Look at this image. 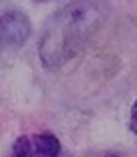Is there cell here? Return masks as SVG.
Segmentation results:
<instances>
[{"label": "cell", "mask_w": 137, "mask_h": 157, "mask_svg": "<svg viewBox=\"0 0 137 157\" xmlns=\"http://www.w3.org/2000/svg\"><path fill=\"white\" fill-rule=\"evenodd\" d=\"M105 4L103 0H74L54 16L40 40V60L46 68H60L80 52L86 40L101 26Z\"/></svg>", "instance_id": "1"}, {"label": "cell", "mask_w": 137, "mask_h": 157, "mask_svg": "<svg viewBox=\"0 0 137 157\" xmlns=\"http://www.w3.org/2000/svg\"><path fill=\"white\" fill-rule=\"evenodd\" d=\"M30 20L24 12L20 10H10L0 16V46L16 50L26 44L30 38Z\"/></svg>", "instance_id": "2"}, {"label": "cell", "mask_w": 137, "mask_h": 157, "mask_svg": "<svg viewBox=\"0 0 137 157\" xmlns=\"http://www.w3.org/2000/svg\"><path fill=\"white\" fill-rule=\"evenodd\" d=\"M60 155V141L52 133H42L32 139L30 157H58Z\"/></svg>", "instance_id": "3"}, {"label": "cell", "mask_w": 137, "mask_h": 157, "mask_svg": "<svg viewBox=\"0 0 137 157\" xmlns=\"http://www.w3.org/2000/svg\"><path fill=\"white\" fill-rule=\"evenodd\" d=\"M30 151H32V139L22 135V137L16 139L14 143V157H30Z\"/></svg>", "instance_id": "4"}, {"label": "cell", "mask_w": 137, "mask_h": 157, "mask_svg": "<svg viewBox=\"0 0 137 157\" xmlns=\"http://www.w3.org/2000/svg\"><path fill=\"white\" fill-rule=\"evenodd\" d=\"M131 127H133V131L137 135V111H131Z\"/></svg>", "instance_id": "5"}, {"label": "cell", "mask_w": 137, "mask_h": 157, "mask_svg": "<svg viewBox=\"0 0 137 157\" xmlns=\"http://www.w3.org/2000/svg\"><path fill=\"white\" fill-rule=\"evenodd\" d=\"M131 111H137V101H135V104H133V109H131Z\"/></svg>", "instance_id": "6"}]
</instances>
